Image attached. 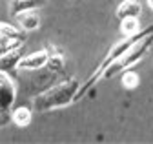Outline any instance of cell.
Wrapping results in <instances>:
<instances>
[{"mask_svg":"<svg viewBox=\"0 0 153 144\" xmlns=\"http://www.w3.org/2000/svg\"><path fill=\"white\" fill-rule=\"evenodd\" d=\"M76 93H79V82L75 79L66 80L59 86L49 88L48 91L40 93L35 99V110L38 111H49L55 110V108H62L66 104H69L73 99H76Z\"/></svg>","mask_w":153,"mask_h":144,"instance_id":"obj_1","label":"cell"},{"mask_svg":"<svg viewBox=\"0 0 153 144\" xmlns=\"http://www.w3.org/2000/svg\"><path fill=\"white\" fill-rule=\"evenodd\" d=\"M151 44H153V33L151 35H146V37H142L139 42H135L133 44L124 55L120 57V59H117L115 60L106 71H104V75L102 77H106V79H111L115 73H120V71H126L129 66H133V64H137L144 55H146V51L151 48Z\"/></svg>","mask_w":153,"mask_h":144,"instance_id":"obj_2","label":"cell"},{"mask_svg":"<svg viewBox=\"0 0 153 144\" xmlns=\"http://www.w3.org/2000/svg\"><path fill=\"white\" fill-rule=\"evenodd\" d=\"M0 33H2V40H0V53H2V55L22 48L24 33L20 29H15L9 24H2L0 26Z\"/></svg>","mask_w":153,"mask_h":144,"instance_id":"obj_3","label":"cell"},{"mask_svg":"<svg viewBox=\"0 0 153 144\" xmlns=\"http://www.w3.org/2000/svg\"><path fill=\"white\" fill-rule=\"evenodd\" d=\"M51 60V51L49 49H42V51H36L31 53L27 57H22L20 62H18L16 69H22V71H35V69H40L46 64H49Z\"/></svg>","mask_w":153,"mask_h":144,"instance_id":"obj_4","label":"cell"},{"mask_svg":"<svg viewBox=\"0 0 153 144\" xmlns=\"http://www.w3.org/2000/svg\"><path fill=\"white\" fill-rule=\"evenodd\" d=\"M0 95H2V117H4L2 124H6L7 110L15 102V82L9 79L6 71H2V75H0Z\"/></svg>","mask_w":153,"mask_h":144,"instance_id":"obj_5","label":"cell"},{"mask_svg":"<svg viewBox=\"0 0 153 144\" xmlns=\"http://www.w3.org/2000/svg\"><path fill=\"white\" fill-rule=\"evenodd\" d=\"M142 11V6L139 0H122V4L117 7V19H139V15Z\"/></svg>","mask_w":153,"mask_h":144,"instance_id":"obj_6","label":"cell"},{"mask_svg":"<svg viewBox=\"0 0 153 144\" xmlns=\"http://www.w3.org/2000/svg\"><path fill=\"white\" fill-rule=\"evenodd\" d=\"M44 2L46 0H11L9 13H11V16H18L24 11H31V9H35L38 6H42Z\"/></svg>","mask_w":153,"mask_h":144,"instance_id":"obj_7","label":"cell"},{"mask_svg":"<svg viewBox=\"0 0 153 144\" xmlns=\"http://www.w3.org/2000/svg\"><path fill=\"white\" fill-rule=\"evenodd\" d=\"M16 20H18V24H20L22 31H33V29H36L38 26H40V16H38V13L35 9L20 13L16 16Z\"/></svg>","mask_w":153,"mask_h":144,"instance_id":"obj_8","label":"cell"},{"mask_svg":"<svg viewBox=\"0 0 153 144\" xmlns=\"http://www.w3.org/2000/svg\"><path fill=\"white\" fill-rule=\"evenodd\" d=\"M11 119H13V122L16 126L26 128V126H29V122H31V110H29V108H26V106H18V108H15V110H13Z\"/></svg>","mask_w":153,"mask_h":144,"instance_id":"obj_9","label":"cell"},{"mask_svg":"<svg viewBox=\"0 0 153 144\" xmlns=\"http://www.w3.org/2000/svg\"><path fill=\"white\" fill-rule=\"evenodd\" d=\"M22 49V48H20ZM20 49H15V51H9L6 55H2L0 59V66H2V71H7L9 68H16L18 62H20Z\"/></svg>","mask_w":153,"mask_h":144,"instance_id":"obj_10","label":"cell"},{"mask_svg":"<svg viewBox=\"0 0 153 144\" xmlns=\"http://www.w3.org/2000/svg\"><path fill=\"white\" fill-rule=\"evenodd\" d=\"M120 31L124 37H133V35L140 33V24H139V19H124L120 20Z\"/></svg>","mask_w":153,"mask_h":144,"instance_id":"obj_11","label":"cell"},{"mask_svg":"<svg viewBox=\"0 0 153 144\" xmlns=\"http://www.w3.org/2000/svg\"><path fill=\"white\" fill-rule=\"evenodd\" d=\"M122 86L126 89H135L139 84H140V77L135 73V71H131V69H126L124 73H122V79H120Z\"/></svg>","mask_w":153,"mask_h":144,"instance_id":"obj_12","label":"cell"},{"mask_svg":"<svg viewBox=\"0 0 153 144\" xmlns=\"http://www.w3.org/2000/svg\"><path fill=\"white\" fill-rule=\"evenodd\" d=\"M148 6H149V7L153 9V0H148Z\"/></svg>","mask_w":153,"mask_h":144,"instance_id":"obj_13","label":"cell"}]
</instances>
